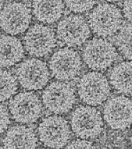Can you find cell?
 I'll return each mask as SVG.
<instances>
[{
  "instance_id": "cell-2",
  "label": "cell",
  "mask_w": 132,
  "mask_h": 149,
  "mask_svg": "<svg viewBox=\"0 0 132 149\" xmlns=\"http://www.w3.org/2000/svg\"><path fill=\"white\" fill-rule=\"evenodd\" d=\"M123 22L121 10L110 3H101L92 8L88 23L94 34L99 37H109L118 32Z\"/></svg>"
},
{
  "instance_id": "cell-28",
  "label": "cell",
  "mask_w": 132,
  "mask_h": 149,
  "mask_svg": "<svg viewBox=\"0 0 132 149\" xmlns=\"http://www.w3.org/2000/svg\"><path fill=\"white\" fill-rule=\"evenodd\" d=\"M18 1H27V0H18Z\"/></svg>"
},
{
  "instance_id": "cell-17",
  "label": "cell",
  "mask_w": 132,
  "mask_h": 149,
  "mask_svg": "<svg viewBox=\"0 0 132 149\" xmlns=\"http://www.w3.org/2000/svg\"><path fill=\"white\" fill-rule=\"evenodd\" d=\"M64 10V0H32L33 15L43 24L51 25L60 20Z\"/></svg>"
},
{
  "instance_id": "cell-26",
  "label": "cell",
  "mask_w": 132,
  "mask_h": 149,
  "mask_svg": "<svg viewBox=\"0 0 132 149\" xmlns=\"http://www.w3.org/2000/svg\"><path fill=\"white\" fill-rule=\"evenodd\" d=\"M129 141H130V143H131V146H132V130H131V132H130Z\"/></svg>"
},
{
  "instance_id": "cell-16",
  "label": "cell",
  "mask_w": 132,
  "mask_h": 149,
  "mask_svg": "<svg viewBox=\"0 0 132 149\" xmlns=\"http://www.w3.org/2000/svg\"><path fill=\"white\" fill-rule=\"evenodd\" d=\"M109 83L117 93L132 96V60L123 61L113 66L108 73Z\"/></svg>"
},
{
  "instance_id": "cell-20",
  "label": "cell",
  "mask_w": 132,
  "mask_h": 149,
  "mask_svg": "<svg viewBox=\"0 0 132 149\" xmlns=\"http://www.w3.org/2000/svg\"><path fill=\"white\" fill-rule=\"evenodd\" d=\"M97 0H64V5L73 13H85L94 7Z\"/></svg>"
},
{
  "instance_id": "cell-25",
  "label": "cell",
  "mask_w": 132,
  "mask_h": 149,
  "mask_svg": "<svg viewBox=\"0 0 132 149\" xmlns=\"http://www.w3.org/2000/svg\"><path fill=\"white\" fill-rule=\"evenodd\" d=\"M105 1H108V2H111V3H113V2H117V1H120L122 0H105Z\"/></svg>"
},
{
  "instance_id": "cell-19",
  "label": "cell",
  "mask_w": 132,
  "mask_h": 149,
  "mask_svg": "<svg viewBox=\"0 0 132 149\" xmlns=\"http://www.w3.org/2000/svg\"><path fill=\"white\" fill-rule=\"evenodd\" d=\"M18 81L11 72L0 69V102L10 100L18 93Z\"/></svg>"
},
{
  "instance_id": "cell-6",
  "label": "cell",
  "mask_w": 132,
  "mask_h": 149,
  "mask_svg": "<svg viewBox=\"0 0 132 149\" xmlns=\"http://www.w3.org/2000/svg\"><path fill=\"white\" fill-rule=\"evenodd\" d=\"M8 111L16 123L24 125L34 123L42 116L43 102L34 92H20L10 99Z\"/></svg>"
},
{
  "instance_id": "cell-27",
  "label": "cell",
  "mask_w": 132,
  "mask_h": 149,
  "mask_svg": "<svg viewBox=\"0 0 132 149\" xmlns=\"http://www.w3.org/2000/svg\"><path fill=\"white\" fill-rule=\"evenodd\" d=\"M2 146V145H1V143H0V148H3V146Z\"/></svg>"
},
{
  "instance_id": "cell-15",
  "label": "cell",
  "mask_w": 132,
  "mask_h": 149,
  "mask_svg": "<svg viewBox=\"0 0 132 149\" xmlns=\"http://www.w3.org/2000/svg\"><path fill=\"white\" fill-rule=\"evenodd\" d=\"M25 48L21 41L14 36H0V68H9L22 61Z\"/></svg>"
},
{
  "instance_id": "cell-22",
  "label": "cell",
  "mask_w": 132,
  "mask_h": 149,
  "mask_svg": "<svg viewBox=\"0 0 132 149\" xmlns=\"http://www.w3.org/2000/svg\"><path fill=\"white\" fill-rule=\"evenodd\" d=\"M67 148H97L93 144L92 142L88 139L79 138L69 141L66 146Z\"/></svg>"
},
{
  "instance_id": "cell-10",
  "label": "cell",
  "mask_w": 132,
  "mask_h": 149,
  "mask_svg": "<svg viewBox=\"0 0 132 149\" xmlns=\"http://www.w3.org/2000/svg\"><path fill=\"white\" fill-rule=\"evenodd\" d=\"M59 41L67 47H79L87 42L91 35L89 23L83 15L71 14L58 22L56 30Z\"/></svg>"
},
{
  "instance_id": "cell-23",
  "label": "cell",
  "mask_w": 132,
  "mask_h": 149,
  "mask_svg": "<svg viewBox=\"0 0 132 149\" xmlns=\"http://www.w3.org/2000/svg\"><path fill=\"white\" fill-rule=\"evenodd\" d=\"M122 13L125 18L132 25V0H124Z\"/></svg>"
},
{
  "instance_id": "cell-11",
  "label": "cell",
  "mask_w": 132,
  "mask_h": 149,
  "mask_svg": "<svg viewBox=\"0 0 132 149\" xmlns=\"http://www.w3.org/2000/svg\"><path fill=\"white\" fill-rule=\"evenodd\" d=\"M55 31L43 23H36L27 29L23 37V46L29 55L35 58L49 55L57 46Z\"/></svg>"
},
{
  "instance_id": "cell-14",
  "label": "cell",
  "mask_w": 132,
  "mask_h": 149,
  "mask_svg": "<svg viewBox=\"0 0 132 149\" xmlns=\"http://www.w3.org/2000/svg\"><path fill=\"white\" fill-rule=\"evenodd\" d=\"M39 138L32 128L22 125L12 126L6 130L2 139L3 148H36L39 146Z\"/></svg>"
},
{
  "instance_id": "cell-1",
  "label": "cell",
  "mask_w": 132,
  "mask_h": 149,
  "mask_svg": "<svg viewBox=\"0 0 132 149\" xmlns=\"http://www.w3.org/2000/svg\"><path fill=\"white\" fill-rule=\"evenodd\" d=\"M72 132L77 137L93 139L103 132V116L95 107L79 105L72 112L69 122Z\"/></svg>"
},
{
  "instance_id": "cell-7",
  "label": "cell",
  "mask_w": 132,
  "mask_h": 149,
  "mask_svg": "<svg viewBox=\"0 0 132 149\" xmlns=\"http://www.w3.org/2000/svg\"><path fill=\"white\" fill-rule=\"evenodd\" d=\"M83 62L90 69L103 72L112 66L118 58L117 48L102 38H93L83 49Z\"/></svg>"
},
{
  "instance_id": "cell-4",
  "label": "cell",
  "mask_w": 132,
  "mask_h": 149,
  "mask_svg": "<svg viewBox=\"0 0 132 149\" xmlns=\"http://www.w3.org/2000/svg\"><path fill=\"white\" fill-rule=\"evenodd\" d=\"M37 133L41 143L50 148H64L72 136L70 123L64 117L55 114L42 119Z\"/></svg>"
},
{
  "instance_id": "cell-24",
  "label": "cell",
  "mask_w": 132,
  "mask_h": 149,
  "mask_svg": "<svg viewBox=\"0 0 132 149\" xmlns=\"http://www.w3.org/2000/svg\"><path fill=\"white\" fill-rule=\"evenodd\" d=\"M6 1V0H0V11H1V10L2 9L3 7L4 6V5Z\"/></svg>"
},
{
  "instance_id": "cell-5",
  "label": "cell",
  "mask_w": 132,
  "mask_h": 149,
  "mask_svg": "<svg viewBox=\"0 0 132 149\" xmlns=\"http://www.w3.org/2000/svg\"><path fill=\"white\" fill-rule=\"evenodd\" d=\"M80 100L87 105L98 107L108 99L111 86L104 74L92 71L83 74L77 85Z\"/></svg>"
},
{
  "instance_id": "cell-18",
  "label": "cell",
  "mask_w": 132,
  "mask_h": 149,
  "mask_svg": "<svg viewBox=\"0 0 132 149\" xmlns=\"http://www.w3.org/2000/svg\"><path fill=\"white\" fill-rule=\"evenodd\" d=\"M117 51L125 59L132 60V25L125 23L121 26L114 37Z\"/></svg>"
},
{
  "instance_id": "cell-8",
  "label": "cell",
  "mask_w": 132,
  "mask_h": 149,
  "mask_svg": "<svg viewBox=\"0 0 132 149\" xmlns=\"http://www.w3.org/2000/svg\"><path fill=\"white\" fill-rule=\"evenodd\" d=\"M50 71L46 62L37 58L22 61L17 67L15 75L20 86L29 91L46 88L50 79Z\"/></svg>"
},
{
  "instance_id": "cell-3",
  "label": "cell",
  "mask_w": 132,
  "mask_h": 149,
  "mask_svg": "<svg viewBox=\"0 0 132 149\" xmlns=\"http://www.w3.org/2000/svg\"><path fill=\"white\" fill-rule=\"evenodd\" d=\"M43 107L55 115H65L74 109L77 102L75 89L64 81H53L43 91Z\"/></svg>"
},
{
  "instance_id": "cell-9",
  "label": "cell",
  "mask_w": 132,
  "mask_h": 149,
  "mask_svg": "<svg viewBox=\"0 0 132 149\" xmlns=\"http://www.w3.org/2000/svg\"><path fill=\"white\" fill-rule=\"evenodd\" d=\"M83 60L79 52L70 47L57 50L52 55L49 67L52 76L57 80L69 81L80 75L83 69Z\"/></svg>"
},
{
  "instance_id": "cell-12",
  "label": "cell",
  "mask_w": 132,
  "mask_h": 149,
  "mask_svg": "<svg viewBox=\"0 0 132 149\" xmlns=\"http://www.w3.org/2000/svg\"><path fill=\"white\" fill-rule=\"evenodd\" d=\"M32 20L30 8L19 1L8 3L0 11V27L11 36L25 32L29 28Z\"/></svg>"
},
{
  "instance_id": "cell-21",
  "label": "cell",
  "mask_w": 132,
  "mask_h": 149,
  "mask_svg": "<svg viewBox=\"0 0 132 149\" xmlns=\"http://www.w3.org/2000/svg\"><path fill=\"white\" fill-rule=\"evenodd\" d=\"M11 114L6 106L0 104V134L8 129L11 124Z\"/></svg>"
},
{
  "instance_id": "cell-13",
  "label": "cell",
  "mask_w": 132,
  "mask_h": 149,
  "mask_svg": "<svg viewBox=\"0 0 132 149\" xmlns=\"http://www.w3.org/2000/svg\"><path fill=\"white\" fill-rule=\"evenodd\" d=\"M102 113L109 127L124 130L132 125V100L123 95L112 97L106 101Z\"/></svg>"
}]
</instances>
